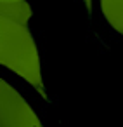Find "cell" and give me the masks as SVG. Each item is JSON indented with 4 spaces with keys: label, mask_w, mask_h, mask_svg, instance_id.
I'll use <instances>...</instances> for the list:
<instances>
[{
    "label": "cell",
    "mask_w": 123,
    "mask_h": 127,
    "mask_svg": "<svg viewBox=\"0 0 123 127\" xmlns=\"http://www.w3.org/2000/svg\"><path fill=\"white\" fill-rule=\"evenodd\" d=\"M120 11H123V0H113V4H111V5H106V7H104V14H106V18L109 19V23H111V25L116 21V18H118ZM114 28H116L118 32H121V33H123V12H121L120 21L116 23V26H114Z\"/></svg>",
    "instance_id": "1"
}]
</instances>
